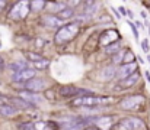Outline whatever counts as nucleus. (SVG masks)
<instances>
[{"instance_id": "nucleus-2", "label": "nucleus", "mask_w": 150, "mask_h": 130, "mask_svg": "<svg viewBox=\"0 0 150 130\" xmlns=\"http://www.w3.org/2000/svg\"><path fill=\"white\" fill-rule=\"evenodd\" d=\"M143 127H144L143 120H140L137 117H125L118 123L120 130H142Z\"/></svg>"}, {"instance_id": "nucleus-5", "label": "nucleus", "mask_w": 150, "mask_h": 130, "mask_svg": "<svg viewBox=\"0 0 150 130\" xmlns=\"http://www.w3.org/2000/svg\"><path fill=\"white\" fill-rule=\"evenodd\" d=\"M134 72H137V62H127V64H122L118 70H117V72H115V75L120 78V80H124V78H127V77H130L131 74H134Z\"/></svg>"}, {"instance_id": "nucleus-37", "label": "nucleus", "mask_w": 150, "mask_h": 130, "mask_svg": "<svg viewBox=\"0 0 150 130\" xmlns=\"http://www.w3.org/2000/svg\"><path fill=\"white\" fill-rule=\"evenodd\" d=\"M88 130H95V129H88Z\"/></svg>"}, {"instance_id": "nucleus-29", "label": "nucleus", "mask_w": 150, "mask_h": 130, "mask_svg": "<svg viewBox=\"0 0 150 130\" xmlns=\"http://www.w3.org/2000/svg\"><path fill=\"white\" fill-rule=\"evenodd\" d=\"M9 103V98H6L4 95H0V106L1 104H7Z\"/></svg>"}, {"instance_id": "nucleus-15", "label": "nucleus", "mask_w": 150, "mask_h": 130, "mask_svg": "<svg viewBox=\"0 0 150 130\" xmlns=\"http://www.w3.org/2000/svg\"><path fill=\"white\" fill-rule=\"evenodd\" d=\"M42 23L50 28H57V26H60L61 20L57 16H45V17H42Z\"/></svg>"}, {"instance_id": "nucleus-9", "label": "nucleus", "mask_w": 150, "mask_h": 130, "mask_svg": "<svg viewBox=\"0 0 150 130\" xmlns=\"http://www.w3.org/2000/svg\"><path fill=\"white\" fill-rule=\"evenodd\" d=\"M19 98H22L23 101H26V103H29V104H32V106H35V104H38V103H41L42 101V97L41 95H38V94H35V92H29V91H19Z\"/></svg>"}, {"instance_id": "nucleus-16", "label": "nucleus", "mask_w": 150, "mask_h": 130, "mask_svg": "<svg viewBox=\"0 0 150 130\" xmlns=\"http://www.w3.org/2000/svg\"><path fill=\"white\" fill-rule=\"evenodd\" d=\"M9 68L16 74V72L23 71V70H26V68H29V67H28V64H26L25 61H16V62H12V64L9 65Z\"/></svg>"}, {"instance_id": "nucleus-31", "label": "nucleus", "mask_w": 150, "mask_h": 130, "mask_svg": "<svg viewBox=\"0 0 150 130\" xmlns=\"http://www.w3.org/2000/svg\"><path fill=\"white\" fill-rule=\"evenodd\" d=\"M3 67H4V62H3V59H1V56H0V70H3Z\"/></svg>"}, {"instance_id": "nucleus-6", "label": "nucleus", "mask_w": 150, "mask_h": 130, "mask_svg": "<svg viewBox=\"0 0 150 130\" xmlns=\"http://www.w3.org/2000/svg\"><path fill=\"white\" fill-rule=\"evenodd\" d=\"M47 86V83H45V80H42V78H31V80H28L26 83H25V91H29V92H40V91H42L44 88Z\"/></svg>"}, {"instance_id": "nucleus-7", "label": "nucleus", "mask_w": 150, "mask_h": 130, "mask_svg": "<svg viewBox=\"0 0 150 130\" xmlns=\"http://www.w3.org/2000/svg\"><path fill=\"white\" fill-rule=\"evenodd\" d=\"M118 39H120V33L117 32V29H108V31H105V32L100 33L99 42H100V45L108 46V45L115 43Z\"/></svg>"}, {"instance_id": "nucleus-28", "label": "nucleus", "mask_w": 150, "mask_h": 130, "mask_svg": "<svg viewBox=\"0 0 150 130\" xmlns=\"http://www.w3.org/2000/svg\"><path fill=\"white\" fill-rule=\"evenodd\" d=\"M128 25L131 26V31H133V35H134V38H136V41L139 42V31H137V28L131 23V22H128Z\"/></svg>"}, {"instance_id": "nucleus-33", "label": "nucleus", "mask_w": 150, "mask_h": 130, "mask_svg": "<svg viewBox=\"0 0 150 130\" xmlns=\"http://www.w3.org/2000/svg\"><path fill=\"white\" fill-rule=\"evenodd\" d=\"M142 17H143V19H147V15H146V12H142Z\"/></svg>"}, {"instance_id": "nucleus-3", "label": "nucleus", "mask_w": 150, "mask_h": 130, "mask_svg": "<svg viewBox=\"0 0 150 130\" xmlns=\"http://www.w3.org/2000/svg\"><path fill=\"white\" fill-rule=\"evenodd\" d=\"M143 103H144L143 95H128L120 101V107H122L124 110H134L139 108Z\"/></svg>"}, {"instance_id": "nucleus-11", "label": "nucleus", "mask_w": 150, "mask_h": 130, "mask_svg": "<svg viewBox=\"0 0 150 130\" xmlns=\"http://www.w3.org/2000/svg\"><path fill=\"white\" fill-rule=\"evenodd\" d=\"M115 72H117L115 65H108V67H105V68L100 71L99 78L102 80V81H109L111 78H114V77H115Z\"/></svg>"}, {"instance_id": "nucleus-13", "label": "nucleus", "mask_w": 150, "mask_h": 130, "mask_svg": "<svg viewBox=\"0 0 150 130\" xmlns=\"http://www.w3.org/2000/svg\"><path fill=\"white\" fill-rule=\"evenodd\" d=\"M92 122H96L98 126L102 127L103 130L109 129L111 124H112V117L111 116H100V117H96V119H91Z\"/></svg>"}, {"instance_id": "nucleus-1", "label": "nucleus", "mask_w": 150, "mask_h": 130, "mask_svg": "<svg viewBox=\"0 0 150 130\" xmlns=\"http://www.w3.org/2000/svg\"><path fill=\"white\" fill-rule=\"evenodd\" d=\"M79 23L71 22V23H66L64 26H61L55 35H54V42L55 43H66L69 41H71L77 33H79Z\"/></svg>"}, {"instance_id": "nucleus-22", "label": "nucleus", "mask_w": 150, "mask_h": 130, "mask_svg": "<svg viewBox=\"0 0 150 130\" xmlns=\"http://www.w3.org/2000/svg\"><path fill=\"white\" fill-rule=\"evenodd\" d=\"M105 52L106 54H117V52H120V43L115 42L114 45H108V46H105Z\"/></svg>"}, {"instance_id": "nucleus-19", "label": "nucleus", "mask_w": 150, "mask_h": 130, "mask_svg": "<svg viewBox=\"0 0 150 130\" xmlns=\"http://www.w3.org/2000/svg\"><path fill=\"white\" fill-rule=\"evenodd\" d=\"M76 92H77L76 87H61L60 88V94L63 97H73V95H76Z\"/></svg>"}, {"instance_id": "nucleus-12", "label": "nucleus", "mask_w": 150, "mask_h": 130, "mask_svg": "<svg viewBox=\"0 0 150 130\" xmlns=\"http://www.w3.org/2000/svg\"><path fill=\"white\" fill-rule=\"evenodd\" d=\"M18 111H19V110H18L16 107H13L10 103H7V104H1V106H0V114L4 116V117H13Z\"/></svg>"}, {"instance_id": "nucleus-8", "label": "nucleus", "mask_w": 150, "mask_h": 130, "mask_svg": "<svg viewBox=\"0 0 150 130\" xmlns=\"http://www.w3.org/2000/svg\"><path fill=\"white\" fill-rule=\"evenodd\" d=\"M34 77H35V70L26 68V70H23V71H19V72L13 74L12 81H13V83H26L28 80H31V78H34Z\"/></svg>"}, {"instance_id": "nucleus-20", "label": "nucleus", "mask_w": 150, "mask_h": 130, "mask_svg": "<svg viewBox=\"0 0 150 130\" xmlns=\"http://www.w3.org/2000/svg\"><path fill=\"white\" fill-rule=\"evenodd\" d=\"M96 6H98L96 1H88V3H86V7H85V13L89 15V17H91V16L96 12V9H98Z\"/></svg>"}, {"instance_id": "nucleus-36", "label": "nucleus", "mask_w": 150, "mask_h": 130, "mask_svg": "<svg viewBox=\"0 0 150 130\" xmlns=\"http://www.w3.org/2000/svg\"><path fill=\"white\" fill-rule=\"evenodd\" d=\"M149 33H150V26H149Z\"/></svg>"}, {"instance_id": "nucleus-25", "label": "nucleus", "mask_w": 150, "mask_h": 130, "mask_svg": "<svg viewBox=\"0 0 150 130\" xmlns=\"http://www.w3.org/2000/svg\"><path fill=\"white\" fill-rule=\"evenodd\" d=\"M82 126H83V123H77V124L73 123V124H67L64 130H80L82 129Z\"/></svg>"}, {"instance_id": "nucleus-17", "label": "nucleus", "mask_w": 150, "mask_h": 130, "mask_svg": "<svg viewBox=\"0 0 150 130\" xmlns=\"http://www.w3.org/2000/svg\"><path fill=\"white\" fill-rule=\"evenodd\" d=\"M73 15H74L73 9H70V7H66V9H61V10H58V13H57V17H58L60 20H63V19H70Z\"/></svg>"}, {"instance_id": "nucleus-30", "label": "nucleus", "mask_w": 150, "mask_h": 130, "mask_svg": "<svg viewBox=\"0 0 150 130\" xmlns=\"http://www.w3.org/2000/svg\"><path fill=\"white\" fill-rule=\"evenodd\" d=\"M118 10H120V13H121V15H124V16L127 15V10H125L124 7H118Z\"/></svg>"}, {"instance_id": "nucleus-21", "label": "nucleus", "mask_w": 150, "mask_h": 130, "mask_svg": "<svg viewBox=\"0 0 150 130\" xmlns=\"http://www.w3.org/2000/svg\"><path fill=\"white\" fill-rule=\"evenodd\" d=\"M34 65H35V70H47V68H48V65H50V61H48V59H45V58H42V59H40V61L34 62Z\"/></svg>"}, {"instance_id": "nucleus-14", "label": "nucleus", "mask_w": 150, "mask_h": 130, "mask_svg": "<svg viewBox=\"0 0 150 130\" xmlns=\"http://www.w3.org/2000/svg\"><path fill=\"white\" fill-rule=\"evenodd\" d=\"M137 81H139V72H134V74H131L130 77H127V78L121 80V83H120V86L118 87H124V90H125V88L133 87Z\"/></svg>"}, {"instance_id": "nucleus-23", "label": "nucleus", "mask_w": 150, "mask_h": 130, "mask_svg": "<svg viewBox=\"0 0 150 130\" xmlns=\"http://www.w3.org/2000/svg\"><path fill=\"white\" fill-rule=\"evenodd\" d=\"M28 58H29L31 61H34V62H37V61L42 59V56H41V55H38V54H35V52H29V54H28Z\"/></svg>"}, {"instance_id": "nucleus-10", "label": "nucleus", "mask_w": 150, "mask_h": 130, "mask_svg": "<svg viewBox=\"0 0 150 130\" xmlns=\"http://www.w3.org/2000/svg\"><path fill=\"white\" fill-rule=\"evenodd\" d=\"M26 4V1H21V3H16L13 7H12V10H10V13H9V16L12 17V19H15V20H18V19H21V17H23L25 15H26V7H23Z\"/></svg>"}, {"instance_id": "nucleus-34", "label": "nucleus", "mask_w": 150, "mask_h": 130, "mask_svg": "<svg viewBox=\"0 0 150 130\" xmlns=\"http://www.w3.org/2000/svg\"><path fill=\"white\" fill-rule=\"evenodd\" d=\"M4 4H6V3H4V1H0V10H1V9H3V6H4Z\"/></svg>"}, {"instance_id": "nucleus-26", "label": "nucleus", "mask_w": 150, "mask_h": 130, "mask_svg": "<svg viewBox=\"0 0 150 130\" xmlns=\"http://www.w3.org/2000/svg\"><path fill=\"white\" fill-rule=\"evenodd\" d=\"M19 129L21 130H35V127H34V123H23V124L19 126Z\"/></svg>"}, {"instance_id": "nucleus-18", "label": "nucleus", "mask_w": 150, "mask_h": 130, "mask_svg": "<svg viewBox=\"0 0 150 130\" xmlns=\"http://www.w3.org/2000/svg\"><path fill=\"white\" fill-rule=\"evenodd\" d=\"M28 4L31 6L29 9H32V10L38 12V10H41V9H44V7L47 6V1H44V0H31Z\"/></svg>"}, {"instance_id": "nucleus-27", "label": "nucleus", "mask_w": 150, "mask_h": 130, "mask_svg": "<svg viewBox=\"0 0 150 130\" xmlns=\"http://www.w3.org/2000/svg\"><path fill=\"white\" fill-rule=\"evenodd\" d=\"M142 49H143V52L144 54H149L150 51V46H149V42H147V39H144V41H142Z\"/></svg>"}, {"instance_id": "nucleus-4", "label": "nucleus", "mask_w": 150, "mask_h": 130, "mask_svg": "<svg viewBox=\"0 0 150 130\" xmlns=\"http://www.w3.org/2000/svg\"><path fill=\"white\" fill-rule=\"evenodd\" d=\"M111 98H102V97H95V95H88V97H77L71 104L73 106H96V104H100L103 101H108Z\"/></svg>"}, {"instance_id": "nucleus-35", "label": "nucleus", "mask_w": 150, "mask_h": 130, "mask_svg": "<svg viewBox=\"0 0 150 130\" xmlns=\"http://www.w3.org/2000/svg\"><path fill=\"white\" fill-rule=\"evenodd\" d=\"M147 61H149V62H150V55H147Z\"/></svg>"}, {"instance_id": "nucleus-24", "label": "nucleus", "mask_w": 150, "mask_h": 130, "mask_svg": "<svg viewBox=\"0 0 150 130\" xmlns=\"http://www.w3.org/2000/svg\"><path fill=\"white\" fill-rule=\"evenodd\" d=\"M114 64H120V62H122L124 61V54L122 52H117V55L114 56Z\"/></svg>"}, {"instance_id": "nucleus-32", "label": "nucleus", "mask_w": 150, "mask_h": 130, "mask_svg": "<svg viewBox=\"0 0 150 130\" xmlns=\"http://www.w3.org/2000/svg\"><path fill=\"white\" fill-rule=\"evenodd\" d=\"M146 80L150 83V72H149V71H146Z\"/></svg>"}]
</instances>
